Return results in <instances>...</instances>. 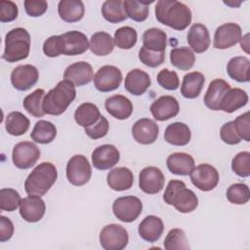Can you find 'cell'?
<instances>
[{
    "label": "cell",
    "mask_w": 250,
    "mask_h": 250,
    "mask_svg": "<svg viewBox=\"0 0 250 250\" xmlns=\"http://www.w3.org/2000/svg\"><path fill=\"white\" fill-rule=\"evenodd\" d=\"M92 176V168L89 160L82 154L73 155L66 164V178L76 187L84 186Z\"/></svg>",
    "instance_id": "6"
},
{
    "label": "cell",
    "mask_w": 250,
    "mask_h": 250,
    "mask_svg": "<svg viewBox=\"0 0 250 250\" xmlns=\"http://www.w3.org/2000/svg\"><path fill=\"white\" fill-rule=\"evenodd\" d=\"M19 9L16 3L13 1L1 0L0 1V21L10 22L17 19Z\"/></svg>",
    "instance_id": "52"
},
{
    "label": "cell",
    "mask_w": 250,
    "mask_h": 250,
    "mask_svg": "<svg viewBox=\"0 0 250 250\" xmlns=\"http://www.w3.org/2000/svg\"><path fill=\"white\" fill-rule=\"evenodd\" d=\"M101 115L100 109L96 104L92 103H83L76 108L74 119L78 125L87 128L97 123Z\"/></svg>",
    "instance_id": "33"
},
{
    "label": "cell",
    "mask_w": 250,
    "mask_h": 250,
    "mask_svg": "<svg viewBox=\"0 0 250 250\" xmlns=\"http://www.w3.org/2000/svg\"><path fill=\"white\" fill-rule=\"evenodd\" d=\"M220 137L222 141L228 145H237L241 142V139L236 132L233 120L225 123L221 127Z\"/></svg>",
    "instance_id": "51"
},
{
    "label": "cell",
    "mask_w": 250,
    "mask_h": 250,
    "mask_svg": "<svg viewBox=\"0 0 250 250\" xmlns=\"http://www.w3.org/2000/svg\"><path fill=\"white\" fill-rule=\"evenodd\" d=\"M40 158V149L31 142H21L13 148L12 160L19 169H29Z\"/></svg>",
    "instance_id": "10"
},
{
    "label": "cell",
    "mask_w": 250,
    "mask_h": 250,
    "mask_svg": "<svg viewBox=\"0 0 250 250\" xmlns=\"http://www.w3.org/2000/svg\"><path fill=\"white\" fill-rule=\"evenodd\" d=\"M230 89V85L220 78L210 82L204 96V104L211 110H220V103L224 95Z\"/></svg>",
    "instance_id": "26"
},
{
    "label": "cell",
    "mask_w": 250,
    "mask_h": 250,
    "mask_svg": "<svg viewBox=\"0 0 250 250\" xmlns=\"http://www.w3.org/2000/svg\"><path fill=\"white\" fill-rule=\"evenodd\" d=\"M94 85L100 92H110L117 89L122 82V73L114 65H104L94 75Z\"/></svg>",
    "instance_id": "11"
},
{
    "label": "cell",
    "mask_w": 250,
    "mask_h": 250,
    "mask_svg": "<svg viewBox=\"0 0 250 250\" xmlns=\"http://www.w3.org/2000/svg\"><path fill=\"white\" fill-rule=\"evenodd\" d=\"M58 178L56 166L51 162H42L27 176L24 189L27 194L42 196L52 188Z\"/></svg>",
    "instance_id": "4"
},
{
    "label": "cell",
    "mask_w": 250,
    "mask_h": 250,
    "mask_svg": "<svg viewBox=\"0 0 250 250\" xmlns=\"http://www.w3.org/2000/svg\"><path fill=\"white\" fill-rule=\"evenodd\" d=\"M151 80L149 75L140 68H135L127 73L124 87L130 94L141 96L147 90V88H149Z\"/></svg>",
    "instance_id": "21"
},
{
    "label": "cell",
    "mask_w": 250,
    "mask_h": 250,
    "mask_svg": "<svg viewBox=\"0 0 250 250\" xmlns=\"http://www.w3.org/2000/svg\"><path fill=\"white\" fill-rule=\"evenodd\" d=\"M232 171L241 178L250 176V152L241 151L238 152L231 161Z\"/></svg>",
    "instance_id": "46"
},
{
    "label": "cell",
    "mask_w": 250,
    "mask_h": 250,
    "mask_svg": "<svg viewBox=\"0 0 250 250\" xmlns=\"http://www.w3.org/2000/svg\"><path fill=\"white\" fill-rule=\"evenodd\" d=\"M24 9L29 17H40L48 9V3L45 0H25Z\"/></svg>",
    "instance_id": "54"
},
{
    "label": "cell",
    "mask_w": 250,
    "mask_h": 250,
    "mask_svg": "<svg viewBox=\"0 0 250 250\" xmlns=\"http://www.w3.org/2000/svg\"><path fill=\"white\" fill-rule=\"evenodd\" d=\"M21 201L20 193L14 188H2L0 190V209L7 212L15 211Z\"/></svg>",
    "instance_id": "45"
},
{
    "label": "cell",
    "mask_w": 250,
    "mask_h": 250,
    "mask_svg": "<svg viewBox=\"0 0 250 250\" xmlns=\"http://www.w3.org/2000/svg\"><path fill=\"white\" fill-rule=\"evenodd\" d=\"M139 59L141 62L148 67H157L164 62L165 52L150 51L143 46L139 51Z\"/></svg>",
    "instance_id": "47"
},
{
    "label": "cell",
    "mask_w": 250,
    "mask_h": 250,
    "mask_svg": "<svg viewBox=\"0 0 250 250\" xmlns=\"http://www.w3.org/2000/svg\"><path fill=\"white\" fill-rule=\"evenodd\" d=\"M57 136L56 126L47 120H39L35 123L32 132L30 133V138L32 141L38 144L46 145L50 144L55 140Z\"/></svg>",
    "instance_id": "37"
},
{
    "label": "cell",
    "mask_w": 250,
    "mask_h": 250,
    "mask_svg": "<svg viewBox=\"0 0 250 250\" xmlns=\"http://www.w3.org/2000/svg\"><path fill=\"white\" fill-rule=\"evenodd\" d=\"M29 119L20 111L10 112L5 121L6 131L12 136H21L29 128Z\"/></svg>",
    "instance_id": "39"
},
{
    "label": "cell",
    "mask_w": 250,
    "mask_h": 250,
    "mask_svg": "<svg viewBox=\"0 0 250 250\" xmlns=\"http://www.w3.org/2000/svg\"><path fill=\"white\" fill-rule=\"evenodd\" d=\"M191 139L189 127L183 122L169 124L164 132V140L173 146H186Z\"/></svg>",
    "instance_id": "28"
},
{
    "label": "cell",
    "mask_w": 250,
    "mask_h": 250,
    "mask_svg": "<svg viewBox=\"0 0 250 250\" xmlns=\"http://www.w3.org/2000/svg\"><path fill=\"white\" fill-rule=\"evenodd\" d=\"M163 200L168 205H173L181 213H190L198 206L196 194L186 187L180 180H171L164 191Z\"/></svg>",
    "instance_id": "3"
},
{
    "label": "cell",
    "mask_w": 250,
    "mask_h": 250,
    "mask_svg": "<svg viewBox=\"0 0 250 250\" xmlns=\"http://www.w3.org/2000/svg\"><path fill=\"white\" fill-rule=\"evenodd\" d=\"M164 248L166 250H186L189 249L186 233L181 229L169 230L164 239Z\"/></svg>",
    "instance_id": "43"
},
{
    "label": "cell",
    "mask_w": 250,
    "mask_h": 250,
    "mask_svg": "<svg viewBox=\"0 0 250 250\" xmlns=\"http://www.w3.org/2000/svg\"><path fill=\"white\" fill-rule=\"evenodd\" d=\"M76 98L75 85L66 79L60 81L43 99V110L46 114L61 115Z\"/></svg>",
    "instance_id": "2"
},
{
    "label": "cell",
    "mask_w": 250,
    "mask_h": 250,
    "mask_svg": "<svg viewBox=\"0 0 250 250\" xmlns=\"http://www.w3.org/2000/svg\"><path fill=\"white\" fill-rule=\"evenodd\" d=\"M43 52L47 57L55 58L62 55V37L61 35H53L45 40L43 44Z\"/></svg>",
    "instance_id": "49"
},
{
    "label": "cell",
    "mask_w": 250,
    "mask_h": 250,
    "mask_svg": "<svg viewBox=\"0 0 250 250\" xmlns=\"http://www.w3.org/2000/svg\"><path fill=\"white\" fill-rule=\"evenodd\" d=\"M58 13L63 21L76 22L84 17L85 7L80 0H62L58 5Z\"/></svg>",
    "instance_id": "29"
},
{
    "label": "cell",
    "mask_w": 250,
    "mask_h": 250,
    "mask_svg": "<svg viewBox=\"0 0 250 250\" xmlns=\"http://www.w3.org/2000/svg\"><path fill=\"white\" fill-rule=\"evenodd\" d=\"M165 177L162 171L154 166L144 168L139 174V188L147 194L158 193L164 187Z\"/></svg>",
    "instance_id": "13"
},
{
    "label": "cell",
    "mask_w": 250,
    "mask_h": 250,
    "mask_svg": "<svg viewBox=\"0 0 250 250\" xmlns=\"http://www.w3.org/2000/svg\"><path fill=\"white\" fill-rule=\"evenodd\" d=\"M157 83L164 89L169 91L177 90L180 86V79L178 77V74L173 71L169 70L167 68H164L160 70L157 74Z\"/></svg>",
    "instance_id": "48"
},
{
    "label": "cell",
    "mask_w": 250,
    "mask_h": 250,
    "mask_svg": "<svg viewBox=\"0 0 250 250\" xmlns=\"http://www.w3.org/2000/svg\"><path fill=\"white\" fill-rule=\"evenodd\" d=\"M106 111L118 120H124L131 116L133 112V104L125 96L113 95L104 102Z\"/></svg>",
    "instance_id": "22"
},
{
    "label": "cell",
    "mask_w": 250,
    "mask_h": 250,
    "mask_svg": "<svg viewBox=\"0 0 250 250\" xmlns=\"http://www.w3.org/2000/svg\"><path fill=\"white\" fill-rule=\"evenodd\" d=\"M39 78L38 69L31 64H21L11 73V82L15 89L26 91L36 84Z\"/></svg>",
    "instance_id": "14"
},
{
    "label": "cell",
    "mask_w": 250,
    "mask_h": 250,
    "mask_svg": "<svg viewBox=\"0 0 250 250\" xmlns=\"http://www.w3.org/2000/svg\"><path fill=\"white\" fill-rule=\"evenodd\" d=\"M189 178L192 185L202 191L214 189L220 180L218 170L207 163L195 166L189 173Z\"/></svg>",
    "instance_id": "9"
},
{
    "label": "cell",
    "mask_w": 250,
    "mask_h": 250,
    "mask_svg": "<svg viewBox=\"0 0 250 250\" xmlns=\"http://www.w3.org/2000/svg\"><path fill=\"white\" fill-rule=\"evenodd\" d=\"M180 111V104L173 96H161L150 105V112L154 119L165 121L175 117Z\"/></svg>",
    "instance_id": "17"
},
{
    "label": "cell",
    "mask_w": 250,
    "mask_h": 250,
    "mask_svg": "<svg viewBox=\"0 0 250 250\" xmlns=\"http://www.w3.org/2000/svg\"><path fill=\"white\" fill-rule=\"evenodd\" d=\"M164 230V225L162 220L154 215L146 216L139 225L140 236L147 242L157 241Z\"/></svg>",
    "instance_id": "25"
},
{
    "label": "cell",
    "mask_w": 250,
    "mask_h": 250,
    "mask_svg": "<svg viewBox=\"0 0 250 250\" xmlns=\"http://www.w3.org/2000/svg\"><path fill=\"white\" fill-rule=\"evenodd\" d=\"M229 76L237 82H248L250 80V61L246 57H233L227 65Z\"/></svg>",
    "instance_id": "32"
},
{
    "label": "cell",
    "mask_w": 250,
    "mask_h": 250,
    "mask_svg": "<svg viewBox=\"0 0 250 250\" xmlns=\"http://www.w3.org/2000/svg\"><path fill=\"white\" fill-rule=\"evenodd\" d=\"M166 164L172 174L187 176L194 168V159L188 153L174 152L168 156Z\"/></svg>",
    "instance_id": "27"
},
{
    "label": "cell",
    "mask_w": 250,
    "mask_h": 250,
    "mask_svg": "<svg viewBox=\"0 0 250 250\" xmlns=\"http://www.w3.org/2000/svg\"><path fill=\"white\" fill-rule=\"evenodd\" d=\"M102 15L110 23H118L127 20L128 16L121 0H106L102 6Z\"/></svg>",
    "instance_id": "36"
},
{
    "label": "cell",
    "mask_w": 250,
    "mask_h": 250,
    "mask_svg": "<svg viewBox=\"0 0 250 250\" xmlns=\"http://www.w3.org/2000/svg\"><path fill=\"white\" fill-rule=\"evenodd\" d=\"M170 62L180 70H188L195 62V55L188 47L174 48L170 52Z\"/></svg>",
    "instance_id": "38"
},
{
    "label": "cell",
    "mask_w": 250,
    "mask_h": 250,
    "mask_svg": "<svg viewBox=\"0 0 250 250\" xmlns=\"http://www.w3.org/2000/svg\"><path fill=\"white\" fill-rule=\"evenodd\" d=\"M143 203L140 198L127 195L118 197L112 204V212L114 216L121 222H134L142 213Z\"/></svg>",
    "instance_id": "7"
},
{
    "label": "cell",
    "mask_w": 250,
    "mask_h": 250,
    "mask_svg": "<svg viewBox=\"0 0 250 250\" xmlns=\"http://www.w3.org/2000/svg\"><path fill=\"white\" fill-rule=\"evenodd\" d=\"M159 127L157 123L149 118H141L132 127V136L135 141L142 145H150L158 137Z\"/></svg>",
    "instance_id": "18"
},
{
    "label": "cell",
    "mask_w": 250,
    "mask_h": 250,
    "mask_svg": "<svg viewBox=\"0 0 250 250\" xmlns=\"http://www.w3.org/2000/svg\"><path fill=\"white\" fill-rule=\"evenodd\" d=\"M188 42L191 51L197 54L207 51L210 46V34L207 27L202 23H193L188 33Z\"/></svg>",
    "instance_id": "23"
},
{
    "label": "cell",
    "mask_w": 250,
    "mask_h": 250,
    "mask_svg": "<svg viewBox=\"0 0 250 250\" xmlns=\"http://www.w3.org/2000/svg\"><path fill=\"white\" fill-rule=\"evenodd\" d=\"M108 128H109V124L107 119L104 116L101 115L97 123H95L90 127L85 128V133L89 138L93 140H98V139L104 138L107 134Z\"/></svg>",
    "instance_id": "50"
},
{
    "label": "cell",
    "mask_w": 250,
    "mask_h": 250,
    "mask_svg": "<svg viewBox=\"0 0 250 250\" xmlns=\"http://www.w3.org/2000/svg\"><path fill=\"white\" fill-rule=\"evenodd\" d=\"M167 44V34L160 28L151 27L143 34V46L154 52H165Z\"/></svg>",
    "instance_id": "34"
},
{
    "label": "cell",
    "mask_w": 250,
    "mask_h": 250,
    "mask_svg": "<svg viewBox=\"0 0 250 250\" xmlns=\"http://www.w3.org/2000/svg\"><path fill=\"white\" fill-rule=\"evenodd\" d=\"M120 159L119 150L112 145H102L92 152L93 166L98 170H107L118 163Z\"/></svg>",
    "instance_id": "16"
},
{
    "label": "cell",
    "mask_w": 250,
    "mask_h": 250,
    "mask_svg": "<svg viewBox=\"0 0 250 250\" xmlns=\"http://www.w3.org/2000/svg\"><path fill=\"white\" fill-rule=\"evenodd\" d=\"M62 55L77 56L85 53L89 48L87 36L77 30L67 31L62 34Z\"/></svg>",
    "instance_id": "19"
},
{
    "label": "cell",
    "mask_w": 250,
    "mask_h": 250,
    "mask_svg": "<svg viewBox=\"0 0 250 250\" xmlns=\"http://www.w3.org/2000/svg\"><path fill=\"white\" fill-rule=\"evenodd\" d=\"M234 126L236 129L237 134L239 135L241 140L246 142L250 141V120H249V112L246 111L245 113L237 116L234 120Z\"/></svg>",
    "instance_id": "53"
},
{
    "label": "cell",
    "mask_w": 250,
    "mask_h": 250,
    "mask_svg": "<svg viewBox=\"0 0 250 250\" xmlns=\"http://www.w3.org/2000/svg\"><path fill=\"white\" fill-rule=\"evenodd\" d=\"M63 78L78 87L86 85L94 78L92 65L87 62H74L65 68Z\"/></svg>",
    "instance_id": "20"
},
{
    "label": "cell",
    "mask_w": 250,
    "mask_h": 250,
    "mask_svg": "<svg viewBox=\"0 0 250 250\" xmlns=\"http://www.w3.org/2000/svg\"><path fill=\"white\" fill-rule=\"evenodd\" d=\"M108 187L116 191H123L131 188L134 183L133 172L127 167H117L106 175Z\"/></svg>",
    "instance_id": "24"
},
{
    "label": "cell",
    "mask_w": 250,
    "mask_h": 250,
    "mask_svg": "<svg viewBox=\"0 0 250 250\" xmlns=\"http://www.w3.org/2000/svg\"><path fill=\"white\" fill-rule=\"evenodd\" d=\"M89 48L96 56H106L113 51L114 41L109 33L99 31L91 36Z\"/></svg>",
    "instance_id": "35"
},
{
    "label": "cell",
    "mask_w": 250,
    "mask_h": 250,
    "mask_svg": "<svg viewBox=\"0 0 250 250\" xmlns=\"http://www.w3.org/2000/svg\"><path fill=\"white\" fill-rule=\"evenodd\" d=\"M46 211L44 200L39 195L28 194L21 199L20 203V214L21 218L28 223H36L40 221Z\"/></svg>",
    "instance_id": "15"
},
{
    "label": "cell",
    "mask_w": 250,
    "mask_h": 250,
    "mask_svg": "<svg viewBox=\"0 0 250 250\" xmlns=\"http://www.w3.org/2000/svg\"><path fill=\"white\" fill-rule=\"evenodd\" d=\"M30 51V35L25 28L16 27L5 36V49L2 59L8 62H16L28 57Z\"/></svg>",
    "instance_id": "5"
},
{
    "label": "cell",
    "mask_w": 250,
    "mask_h": 250,
    "mask_svg": "<svg viewBox=\"0 0 250 250\" xmlns=\"http://www.w3.org/2000/svg\"><path fill=\"white\" fill-rule=\"evenodd\" d=\"M227 199L236 205H242L249 201L250 190L247 185L242 183H236L231 186L227 190Z\"/></svg>",
    "instance_id": "44"
},
{
    "label": "cell",
    "mask_w": 250,
    "mask_h": 250,
    "mask_svg": "<svg viewBox=\"0 0 250 250\" xmlns=\"http://www.w3.org/2000/svg\"><path fill=\"white\" fill-rule=\"evenodd\" d=\"M204 83L205 77L201 72H188L183 78L181 94L187 99H195L199 96Z\"/></svg>",
    "instance_id": "31"
},
{
    "label": "cell",
    "mask_w": 250,
    "mask_h": 250,
    "mask_svg": "<svg viewBox=\"0 0 250 250\" xmlns=\"http://www.w3.org/2000/svg\"><path fill=\"white\" fill-rule=\"evenodd\" d=\"M157 21L175 30H184L191 22L190 9L184 3L176 0H159L155 6Z\"/></svg>",
    "instance_id": "1"
},
{
    "label": "cell",
    "mask_w": 250,
    "mask_h": 250,
    "mask_svg": "<svg viewBox=\"0 0 250 250\" xmlns=\"http://www.w3.org/2000/svg\"><path fill=\"white\" fill-rule=\"evenodd\" d=\"M241 27L234 22H227L220 25L214 34L213 45L216 49L225 50L237 44L241 39Z\"/></svg>",
    "instance_id": "12"
},
{
    "label": "cell",
    "mask_w": 250,
    "mask_h": 250,
    "mask_svg": "<svg viewBox=\"0 0 250 250\" xmlns=\"http://www.w3.org/2000/svg\"><path fill=\"white\" fill-rule=\"evenodd\" d=\"M123 2L128 18L135 21L141 22L147 19L149 13L148 5L151 4L153 1L144 2L137 0H125Z\"/></svg>",
    "instance_id": "41"
},
{
    "label": "cell",
    "mask_w": 250,
    "mask_h": 250,
    "mask_svg": "<svg viewBox=\"0 0 250 250\" xmlns=\"http://www.w3.org/2000/svg\"><path fill=\"white\" fill-rule=\"evenodd\" d=\"M13 234L14 225L12 221L5 216H0V241L5 242L9 240Z\"/></svg>",
    "instance_id": "55"
},
{
    "label": "cell",
    "mask_w": 250,
    "mask_h": 250,
    "mask_svg": "<svg viewBox=\"0 0 250 250\" xmlns=\"http://www.w3.org/2000/svg\"><path fill=\"white\" fill-rule=\"evenodd\" d=\"M248 103L247 93L240 88H230L222 98L220 103V110L231 113Z\"/></svg>",
    "instance_id": "30"
},
{
    "label": "cell",
    "mask_w": 250,
    "mask_h": 250,
    "mask_svg": "<svg viewBox=\"0 0 250 250\" xmlns=\"http://www.w3.org/2000/svg\"><path fill=\"white\" fill-rule=\"evenodd\" d=\"M128 242V232L121 225H106L100 232V243L105 250H122Z\"/></svg>",
    "instance_id": "8"
},
{
    "label": "cell",
    "mask_w": 250,
    "mask_h": 250,
    "mask_svg": "<svg viewBox=\"0 0 250 250\" xmlns=\"http://www.w3.org/2000/svg\"><path fill=\"white\" fill-rule=\"evenodd\" d=\"M45 95L46 94L43 89H36L31 94L27 95L22 102L24 109L34 117H42L46 114L42 106Z\"/></svg>",
    "instance_id": "40"
},
{
    "label": "cell",
    "mask_w": 250,
    "mask_h": 250,
    "mask_svg": "<svg viewBox=\"0 0 250 250\" xmlns=\"http://www.w3.org/2000/svg\"><path fill=\"white\" fill-rule=\"evenodd\" d=\"M138 40V34L135 28L131 26H122L118 28L114 33V44L123 50H129L133 48Z\"/></svg>",
    "instance_id": "42"
}]
</instances>
